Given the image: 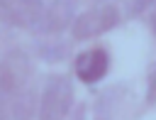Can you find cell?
Here are the masks:
<instances>
[{
	"mask_svg": "<svg viewBox=\"0 0 156 120\" xmlns=\"http://www.w3.org/2000/svg\"><path fill=\"white\" fill-rule=\"evenodd\" d=\"M73 105V83L68 76L54 73L46 78L39 98V120H63Z\"/></svg>",
	"mask_w": 156,
	"mask_h": 120,
	"instance_id": "obj_1",
	"label": "cell"
},
{
	"mask_svg": "<svg viewBox=\"0 0 156 120\" xmlns=\"http://www.w3.org/2000/svg\"><path fill=\"white\" fill-rule=\"evenodd\" d=\"M73 69H76V76H78L83 83H98V81L107 73V69H110V54H107L102 47H95V49H90V51L78 54Z\"/></svg>",
	"mask_w": 156,
	"mask_h": 120,
	"instance_id": "obj_6",
	"label": "cell"
},
{
	"mask_svg": "<svg viewBox=\"0 0 156 120\" xmlns=\"http://www.w3.org/2000/svg\"><path fill=\"white\" fill-rule=\"evenodd\" d=\"M71 12H73V2L71 0H54L49 7H44L37 29L44 34H58L68 27L71 22Z\"/></svg>",
	"mask_w": 156,
	"mask_h": 120,
	"instance_id": "obj_7",
	"label": "cell"
},
{
	"mask_svg": "<svg viewBox=\"0 0 156 120\" xmlns=\"http://www.w3.org/2000/svg\"><path fill=\"white\" fill-rule=\"evenodd\" d=\"M32 73L29 56L22 49H12L0 59V96L27 88Z\"/></svg>",
	"mask_w": 156,
	"mask_h": 120,
	"instance_id": "obj_3",
	"label": "cell"
},
{
	"mask_svg": "<svg viewBox=\"0 0 156 120\" xmlns=\"http://www.w3.org/2000/svg\"><path fill=\"white\" fill-rule=\"evenodd\" d=\"M151 2H154V0H129V15H134V17L141 15Z\"/></svg>",
	"mask_w": 156,
	"mask_h": 120,
	"instance_id": "obj_9",
	"label": "cell"
},
{
	"mask_svg": "<svg viewBox=\"0 0 156 120\" xmlns=\"http://www.w3.org/2000/svg\"><path fill=\"white\" fill-rule=\"evenodd\" d=\"M146 105H156V66H151L146 78Z\"/></svg>",
	"mask_w": 156,
	"mask_h": 120,
	"instance_id": "obj_8",
	"label": "cell"
},
{
	"mask_svg": "<svg viewBox=\"0 0 156 120\" xmlns=\"http://www.w3.org/2000/svg\"><path fill=\"white\" fill-rule=\"evenodd\" d=\"M119 22V12L115 5H98L83 15H78L71 24V34L76 42H83V39H93V37H100L105 34L107 29H112L115 24Z\"/></svg>",
	"mask_w": 156,
	"mask_h": 120,
	"instance_id": "obj_2",
	"label": "cell"
},
{
	"mask_svg": "<svg viewBox=\"0 0 156 120\" xmlns=\"http://www.w3.org/2000/svg\"><path fill=\"white\" fill-rule=\"evenodd\" d=\"M34 113L37 96L32 93V88L0 96V120H34Z\"/></svg>",
	"mask_w": 156,
	"mask_h": 120,
	"instance_id": "obj_5",
	"label": "cell"
},
{
	"mask_svg": "<svg viewBox=\"0 0 156 120\" xmlns=\"http://www.w3.org/2000/svg\"><path fill=\"white\" fill-rule=\"evenodd\" d=\"M41 12V0H0V22L10 27H37Z\"/></svg>",
	"mask_w": 156,
	"mask_h": 120,
	"instance_id": "obj_4",
	"label": "cell"
},
{
	"mask_svg": "<svg viewBox=\"0 0 156 120\" xmlns=\"http://www.w3.org/2000/svg\"><path fill=\"white\" fill-rule=\"evenodd\" d=\"M151 29H154V34H156V10H154V15H151Z\"/></svg>",
	"mask_w": 156,
	"mask_h": 120,
	"instance_id": "obj_10",
	"label": "cell"
}]
</instances>
